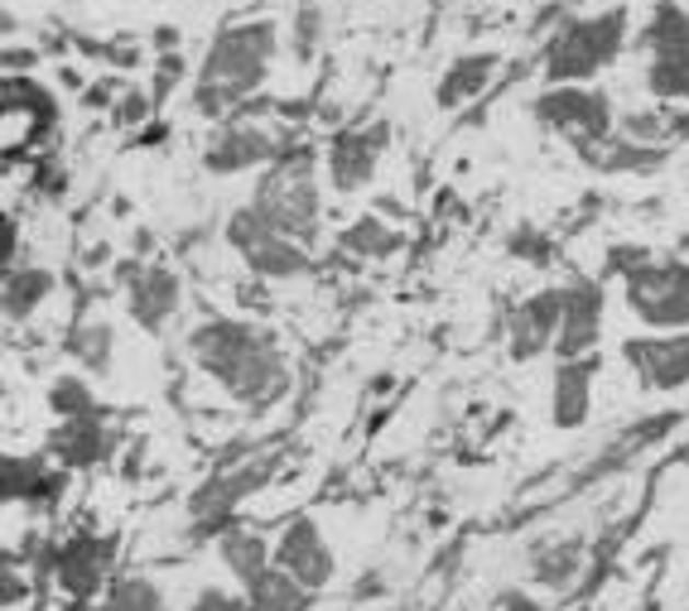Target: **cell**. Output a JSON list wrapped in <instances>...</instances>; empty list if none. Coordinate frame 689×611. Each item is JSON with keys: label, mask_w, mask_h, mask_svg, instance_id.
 <instances>
[{"label": "cell", "mask_w": 689, "mask_h": 611, "mask_svg": "<svg viewBox=\"0 0 689 611\" xmlns=\"http://www.w3.org/2000/svg\"><path fill=\"white\" fill-rule=\"evenodd\" d=\"M636 303H642V313H651V318L680 323V318H689V275H675V270L642 275L636 279Z\"/></svg>", "instance_id": "7a4b0ae2"}, {"label": "cell", "mask_w": 689, "mask_h": 611, "mask_svg": "<svg viewBox=\"0 0 689 611\" xmlns=\"http://www.w3.org/2000/svg\"><path fill=\"white\" fill-rule=\"evenodd\" d=\"M482 72H487V64H468V68H458V72H453L458 82H449V96H458V92L468 96V92H473L478 82H482Z\"/></svg>", "instance_id": "30bf717a"}, {"label": "cell", "mask_w": 689, "mask_h": 611, "mask_svg": "<svg viewBox=\"0 0 689 611\" xmlns=\"http://www.w3.org/2000/svg\"><path fill=\"white\" fill-rule=\"evenodd\" d=\"M651 376H661V381H680V376L689 371V342H666V347L656 351H642Z\"/></svg>", "instance_id": "5b68a950"}, {"label": "cell", "mask_w": 689, "mask_h": 611, "mask_svg": "<svg viewBox=\"0 0 689 611\" xmlns=\"http://www.w3.org/2000/svg\"><path fill=\"white\" fill-rule=\"evenodd\" d=\"M618 34H622V20L578 24L570 39H560V48H554V64H550L554 78H584L588 68H598L618 48Z\"/></svg>", "instance_id": "6da1fadb"}, {"label": "cell", "mask_w": 689, "mask_h": 611, "mask_svg": "<svg viewBox=\"0 0 689 611\" xmlns=\"http://www.w3.org/2000/svg\"><path fill=\"white\" fill-rule=\"evenodd\" d=\"M574 414H584V371H564L560 381V419H574Z\"/></svg>", "instance_id": "52a82bcc"}, {"label": "cell", "mask_w": 689, "mask_h": 611, "mask_svg": "<svg viewBox=\"0 0 689 611\" xmlns=\"http://www.w3.org/2000/svg\"><path fill=\"white\" fill-rule=\"evenodd\" d=\"M285 558L305 573V583H323V573H329V554H323L319 544H313L309 530H295V540L285 544Z\"/></svg>", "instance_id": "277c9868"}, {"label": "cell", "mask_w": 689, "mask_h": 611, "mask_svg": "<svg viewBox=\"0 0 689 611\" xmlns=\"http://www.w3.org/2000/svg\"><path fill=\"white\" fill-rule=\"evenodd\" d=\"M546 112L554 120H570V126H584V130H602V106L594 102V96H550Z\"/></svg>", "instance_id": "3957f363"}, {"label": "cell", "mask_w": 689, "mask_h": 611, "mask_svg": "<svg viewBox=\"0 0 689 611\" xmlns=\"http://www.w3.org/2000/svg\"><path fill=\"white\" fill-rule=\"evenodd\" d=\"M261 611H299V592L289 588V583L271 578V583L261 588Z\"/></svg>", "instance_id": "9c48e42d"}, {"label": "cell", "mask_w": 689, "mask_h": 611, "mask_svg": "<svg viewBox=\"0 0 689 611\" xmlns=\"http://www.w3.org/2000/svg\"><path fill=\"white\" fill-rule=\"evenodd\" d=\"M169 299H174V285L160 275V279H150V285L140 289V313L145 318H160L164 309H169Z\"/></svg>", "instance_id": "ba28073f"}, {"label": "cell", "mask_w": 689, "mask_h": 611, "mask_svg": "<svg viewBox=\"0 0 689 611\" xmlns=\"http://www.w3.org/2000/svg\"><path fill=\"white\" fill-rule=\"evenodd\" d=\"M112 611H154V592L145 583H120L112 592Z\"/></svg>", "instance_id": "8992f818"}]
</instances>
